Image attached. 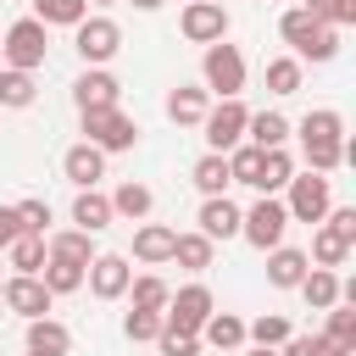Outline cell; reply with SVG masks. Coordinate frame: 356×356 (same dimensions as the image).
<instances>
[{
    "label": "cell",
    "mask_w": 356,
    "mask_h": 356,
    "mask_svg": "<svg viewBox=\"0 0 356 356\" xmlns=\"http://www.w3.org/2000/svg\"><path fill=\"white\" fill-rule=\"evenodd\" d=\"M156 345H161V356H200V334H184V328H167V323H161V334H156Z\"/></svg>",
    "instance_id": "44"
},
{
    "label": "cell",
    "mask_w": 356,
    "mask_h": 356,
    "mask_svg": "<svg viewBox=\"0 0 356 356\" xmlns=\"http://www.w3.org/2000/svg\"><path fill=\"white\" fill-rule=\"evenodd\" d=\"M245 122H250V111H245V100H239V95H234V100H217V106H206V117H200L206 150L228 156V150L245 139Z\"/></svg>",
    "instance_id": "5"
},
{
    "label": "cell",
    "mask_w": 356,
    "mask_h": 356,
    "mask_svg": "<svg viewBox=\"0 0 356 356\" xmlns=\"http://www.w3.org/2000/svg\"><path fill=\"white\" fill-rule=\"evenodd\" d=\"M200 89L217 95V100H234L245 89V56H239V44H228V39L206 44V56H200Z\"/></svg>",
    "instance_id": "2"
},
{
    "label": "cell",
    "mask_w": 356,
    "mask_h": 356,
    "mask_svg": "<svg viewBox=\"0 0 356 356\" xmlns=\"http://www.w3.org/2000/svg\"><path fill=\"white\" fill-rule=\"evenodd\" d=\"M44 256H61V261L89 267V261H95V234H83V228H61V234L44 239Z\"/></svg>",
    "instance_id": "24"
},
{
    "label": "cell",
    "mask_w": 356,
    "mask_h": 356,
    "mask_svg": "<svg viewBox=\"0 0 356 356\" xmlns=\"http://www.w3.org/2000/svg\"><path fill=\"white\" fill-rule=\"evenodd\" d=\"M323 345H328V356H356V306H345V300H334V306H328Z\"/></svg>",
    "instance_id": "18"
},
{
    "label": "cell",
    "mask_w": 356,
    "mask_h": 356,
    "mask_svg": "<svg viewBox=\"0 0 356 356\" xmlns=\"http://www.w3.org/2000/svg\"><path fill=\"white\" fill-rule=\"evenodd\" d=\"M33 17L44 28H78L89 17V0H33Z\"/></svg>",
    "instance_id": "31"
},
{
    "label": "cell",
    "mask_w": 356,
    "mask_h": 356,
    "mask_svg": "<svg viewBox=\"0 0 356 356\" xmlns=\"http://www.w3.org/2000/svg\"><path fill=\"white\" fill-rule=\"evenodd\" d=\"M50 300H56V295L44 289V278H39V273H17V278H6V289H0V306H11L22 323H28V317H44V312H50Z\"/></svg>",
    "instance_id": "11"
},
{
    "label": "cell",
    "mask_w": 356,
    "mask_h": 356,
    "mask_svg": "<svg viewBox=\"0 0 356 356\" xmlns=\"http://www.w3.org/2000/svg\"><path fill=\"white\" fill-rule=\"evenodd\" d=\"M284 228H289V211H284V200H278V195H261L250 211H239V234H245L256 250L284 245Z\"/></svg>",
    "instance_id": "6"
},
{
    "label": "cell",
    "mask_w": 356,
    "mask_h": 356,
    "mask_svg": "<svg viewBox=\"0 0 356 356\" xmlns=\"http://www.w3.org/2000/svg\"><path fill=\"white\" fill-rule=\"evenodd\" d=\"M72 228H83V234L111 228V200H106L100 189H78V200H72Z\"/></svg>",
    "instance_id": "23"
},
{
    "label": "cell",
    "mask_w": 356,
    "mask_h": 356,
    "mask_svg": "<svg viewBox=\"0 0 356 356\" xmlns=\"http://www.w3.org/2000/svg\"><path fill=\"white\" fill-rule=\"evenodd\" d=\"M178 28L189 44H217V39H228V11H222V0H189Z\"/></svg>",
    "instance_id": "10"
},
{
    "label": "cell",
    "mask_w": 356,
    "mask_h": 356,
    "mask_svg": "<svg viewBox=\"0 0 356 356\" xmlns=\"http://www.w3.org/2000/svg\"><path fill=\"white\" fill-rule=\"evenodd\" d=\"M289 117L284 111H250V122H245V139L256 145V150H278V145H289Z\"/></svg>",
    "instance_id": "20"
},
{
    "label": "cell",
    "mask_w": 356,
    "mask_h": 356,
    "mask_svg": "<svg viewBox=\"0 0 356 356\" xmlns=\"http://www.w3.org/2000/svg\"><path fill=\"white\" fill-rule=\"evenodd\" d=\"M72 350V328L56 323L50 312L44 317H28V356H67Z\"/></svg>",
    "instance_id": "15"
},
{
    "label": "cell",
    "mask_w": 356,
    "mask_h": 356,
    "mask_svg": "<svg viewBox=\"0 0 356 356\" xmlns=\"http://www.w3.org/2000/svg\"><path fill=\"white\" fill-rule=\"evenodd\" d=\"M345 256H350V239L334 234L328 222H317V234H312V267H345Z\"/></svg>",
    "instance_id": "30"
},
{
    "label": "cell",
    "mask_w": 356,
    "mask_h": 356,
    "mask_svg": "<svg viewBox=\"0 0 356 356\" xmlns=\"http://www.w3.org/2000/svg\"><path fill=\"white\" fill-rule=\"evenodd\" d=\"M295 289L306 295L312 312H328V306L339 300V273H334V267H306V278H300Z\"/></svg>",
    "instance_id": "26"
},
{
    "label": "cell",
    "mask_w": 356,
    "mask_h": 356,
    "mask_svg": "<svg viewBox=\"0 0 356 356\" xmlns=\"http://www.w3.org/2000/svg\"><path fill=\"white\" fill-rule=\"evenodd\" d=\"M206 106H211V95H206L200 83H178V89L167 95V117H172L178 128H200Z\"/></svg>",
    "instance_id": "19"
},
{
    "label": "cell",
    "mask_w": 356,
    "mask_h": 356,
    "mask_svg": "<svg viewBox=\"0 0 356 356\" xmlns=\"http://www.w3.org/2000/svg\"><path fill=\"white\" fill-rule=\"evenodd\" d=\"M289 178H295V156L278 145V150H267V156H261V189H256V195H278Z\"/></svg>",
    "instance_id": "36"
},
{
    "label": "cell",
    "mask_w": 356,
    "mask_h": 356,
    "mask_svg": "<svg viewBox=\"0 0 356 356\" xmlns=\"http://www.w3.org/2000/svg\"><path fill=\"white\" fill-rule=\"evenodd\" d=\"M261 156H267V150H256L250 139H239V145L228 150V178L245 184V189H261Z\"/></svg>",
    "instance_id": "27"
},
{
    "label": "cell",
    "mask_w": 356,
    "mask_h": 356,
    "mask_svg": "<svg viewBox=\"0 0 356 356\" xmlns=\"http://www.w3.org/2000/svg\"><path fill=\"white\" fill-rule=\"evenodd\" d=\"M189 178H195V189L200 195H222L234 178H228V156H217V150H206L195 167H189Z\"/></svg>",
    "instance_id": "29"
},
{
    "label": "cell",
    "mask_w": 356,
    "mask_h": 356,
    "mask_svg": "<svg viewBox=\"0 0 356 356\" xmlns=\"http://www.w3.org/2000/svg\"><path fill=\"white\" fill-rule=\"evenodd\" d=\"M284 189H289V200H284L289 222H323V217H328V206H334L328 172H295Z\"/></svg>",
    "instance_id": "4"
},
{
    "label": "cell",
    "mask_w": 356,
    "mask_h": 356,
    "mask_svg": "<svg viewBox=\"0 0 356 356\" xmlns=\"http://www.w3.org/2000/svg\"><path fill=\"white\" fill-rule=\"evenodd\" d=\"M289 134H300V139H345V117H339L334 106H317V111H306L300 128H289Z\"/></svg>",
    "instance_id": "33"
},
{
    "label": "cell",
    "mask_w": 356,
    "mask_h": 356,
    "mask_svg": "<svg viewBox=\"0 0 356 356\" xmlns=\"http://www.w3.org/2000/svg\"><path fill=\"white\" fill-rule=\"evenodd\" d=\"M261 256H267V284H273V289H295V284L306 278V267H312V256L295 250V245H273V250H261Z\"/></svg>",
    "instance_id": "14"
},
{
    "label": "cell",
    "mask_w": 356,
    "mask_h": 356,
    "mask_svg": "<svg viewBox=\"0 0 356 356\" xmlns=\"http://www.w3.org/2000/svg\"><path fill=\"white\" fill-rule=\"evenodd\" d=\"M78 117H83V139H89L95 150H106V156L139 145V122H134L122 106H100V111H78Z\"/></svg>",
    "instance_id": "3"
},
{
    "label": "cell",
    "mask_w": 356,
    "mask_h": 356,
    "mask_svg": "<svg viewBox=\"0 0 356 356\" xmlns=\"http://www.w3.org/2000/svg\"><path fill=\"white\" fill-rule=\"evenodd\" d=\"M300 11H312V17H323V11H328V0H300Z\"/></svg>",
    "instance_id": "48"
},
{
    "label": "cell",
    "mask_w": 356,
    "mask_h": 356,
    "mask_svg": "<svg viewBox=\"0 0 356 356\" xmlns=\"http://www.w3.org/2000/svg\"><path fill=\"white\" fill-rule=\"evenodd\" d=\"M50 56V28L39 17H17L6 33H0V67H22V72H39Z\"/></svg>",
    "instance_id": "1"
},
{
    "label": "cell",
    "mask_w": 356,
    "mask_h": 356,
    "mask_svg": "<svg viewBox=\"0 0 356 356\" xmlns=\"http://www.w3.org/2000/svg\"><path fill=\"white\" fill-rule=\"evenodd\" d=\"M317 28H323V17H312V11H300V6L278 17V33H284V44H289L295 56H300V50L312 44V33H317Z\"/></svg>",
    "instance_id": "32"
},
{
    "label": "cell",
    "mask_w": 356,
    "mask_h": 356,
    "mask_svg": "<svg viewBox=\"0 0 356 356\" xmlns=\"http://www.w3.org/2000/svg\"><path fill=\"white\" fill-rule=\"evenodd\" d=\"M211 256H217V239H206L200 228L172 239V261H178L184 273H206V267H211Z\"/></svg>",
    "instance_id": "25"
},
{
    "label": "cell",
    "mask_w": 356,
    "mask_h": 356,
    "mask_svg": "<svg viewBox=\"0 0 356 356\" xmlns=\"http://www.w3.org/2000/svg\"><path fill=\"white\" fill-rule=\"evenodd\" d=\"M289 334H295V328H289V317H278V312H261L256 323H245V345H273V350H278Z\"/></svg>",
    "instance_id": "38"
},
{
    "label": "cell",
    "mask_w": 356,
    "mask_h": 356,
    "mask_svg": "<svg viewBox=\"0 0 356 356\" xmlns=\"http://www.w3.org/2000/svg\"><path fill=\"white\" fill-rule=\"evenodd\" d=\"M172 239H178V228H167V222H139L134 256H139L145 267H161V261H172Z\"/></svg>",
    "instance_id": "17"
},
{
    "label": "cell",
    "mask_w": 356,
    "mask_h": 356,
    "mask_svg": "<svg viewBox=\"0 0 356 356\" xmlns=\"http://www.w3.org/2000/svg\"><path fill=\"white\" fill-rule=\"evenodd\" d=\"M6 256H11L17 273H39V267H44V234H17V239L6 245Z\"/></svg>",
    "instance_id": "39"
},
{
    "label": "cell",
    "mask_w": 356,
    "mask_h": 356,
    "mask_svg": "<svg viewBox=\"0 0 356 356\" xmlns=\"http://www.w3.org/2000/svg\"><path fill=\"white\" fill-rule=\"evenodd\" d=\"M167 284L156 278V273H139V278H128V300L139 306V312H167Z\"/></svg>",
    "instance_id": "37"
},
{
    "label": "cell",
    "mask_w": 356,
    "mask_h": 356,
    "mask_svg": "<svg viewBox=\"0 0 356 356\" xmlns=\"http://www.w3.org/2000/svg\"><path fill=\"white\" fill-rule=\"evenodd\" d=\"M72 100H78V111L122 106V83H117L106 67H83V72H78V83H72Z\"/></svg>",
    "instance_id": "12"
},
{
    "label": "cell",
    "mask_w": 356,
    "mask_h": 356,
    "mask_svg": "<svg viewBox=\"0 0 356 356\" xmlns=\"http://www.w3.org/2000/svg\"><path fill=\"white\" fill-rule=\"evenodd\" d=\"M0 289H6V284H0Z\"/></svg>",
    "instance_id": "52"
},
{
    "label": "cell",
    "mask_w": 356,
    "mask_h": 356,
    "mask_svg": "<svg viewBox=\"0 0 356 356\" xmlns=\"http://www.w3.org/2000/svg\"><path fill=\"white\" fill-rule=\"evenodd\" d=\"M89 6H111V0H89Z\"/></svg>",
    "instance_id": "51"
},
{
    "label": "cell",
    "mask_w": 356,
    "mask_h": 356,
    "mask_svg": "<svg viewBox=\"0 0 356 356\" xmlns=\"http://www.w3.org/2000/svg\"><path fill=\"white\" fill-rule=\"evenodd\" d=\"M195 222H200V234H206V239H234V234H239V206H234L228 195H206Z\"/></svg>",
    "instance_id": "16"
},
{
    "label": "cell",
    "mask_w": 356,
    "mask_h": 356,
    "mask_svg": "<svg viewBox=\"0 0 356 356\" xmlns=\"http://www.w3.org/2000/svg\"><path fill=\"white\" fill-rule=\"evenodd\" d=\"M278 356H328V345H323V334H289L278 345Z\"/></svg>",
    "instance_id": "45"
},
{
    "label": "cell",
    "mask_w": 356,
    "mask_h": 356,
    "mask_svg": "<svg viewBox=\"0 0 356 356\" xmlns=\"http://www.w3.org/2000/svg\"><path fill=\"white\" fill-rule=\"evenodd\" d=\"M61 172H67V184H78V189H95V184L106 178V150H95L89 139H78V145H67Z\"/></svg>",
    "instance_id": "13"
},
{
    "label": "cell",
    "mask_w": 356,
    "mask_h": 356,
    "mask_svg": "<svg viewBox=\"0 0 356 356\" xmlns=\"http://www.w3.org/2000/svg\"><path fill=\"white\" fill-rule=\"evenodd\" d=\"M39 278H44L50 295H72V289H83V267H78V261H61V256H44Z\"/></svg>",
    "instance_id": "34"
},
{
    "label": "cell",
    "mask_w": 356,
    "mask_h": 356,
    "mask_svg": "<svg viewBox=\"0 0 356 356\" xmlns=\"http://www.w3.org/2000/svg\"><path fill=\"white\" fill-rule=\"evenodd\" d=\"M134 6H139V11H156V6H161V0H134Z\"/></svg>",
    "instance_id": "50"
},
{
    "label": "cell",
    "mask_w": 356,
    "mask_h": 356,
    "mask_svg": "<svg viewBox=\"0 0 356 356\" xmlns=\"http://www.w3.org/2000/svg\"><path fill=\"white\" fill-rule=\"evenodd\" d=\"M17 222H22V234H50V200H17Z\"/></svg>",
    "instance_id": "43"
},
{
    "label": "cell",
    "mask_w": 356,
    "mask_h": 356,
    "mask_svg": "<svg viewBox=\"0 0 356 356\" xmlns=\"http://www.w3.org/2000/svg\"><path fill=\"white\" fill-rule=\"evenodd\" d=\"M300 78H306V72H300L295 56H273V61H267V89H273V95H295Z\"/></svg>",
    "instance_id": "40"
},
{
    "label": "cell",
    "mask_w": 356,
    "mask_h": 356,
    "mask_svg": "<svg viewBox=\"0 0 356 356\" xmlns=\"http://www.w3.org/2000/svg\"><path fill=\"white\" fill-rule=\"evenodd\" d=\"M122 334H128V345H150V339L161 334V312H139V306H134V312L122 317Z\"/></svg>",
    "instance_id": "41"
},
{
    "label": "cell",
    "mask_w": 356,
    "mask_h": 356,
    "mask_svg": "<svg viewBox=\"0 0 356 356\" xmlns=\"http://www.w3.org/2000/svg\"><path fill=\"white\" fill-rule=\"evenodd\" d=\"M72 44H78L83 67H106V61L122 50V28H117L111 17H83V22L72 28Z\"/></svg>",
    "instance_id": "7"
},
{
    "label": "cell",
    "mask_w": 356,
    "mask_h": 356,
    "mask_svg": "<svg viewBox=\"0 0 356 356\" xmlns=\"http://www.w3.org/2000/svg\"><path fill=\"white\" fill-rule=\"evenodd\" d=\"M245 356H278V350H273V345H250Z\"/></svg>",
    "instance_id": "49"
},
{
    "label": "cell",
    "mask_w": 356,
    "mask_h": 356,
    "mask_svg": "<svg viewBox=\"0 0 356 356\" xmlns=\"http://www.w3.org/2000/svg\"><path fill=\"white\" fill-rule=\"evenodd\" d=\"M128 278H134V267L117 250H95V261L83 267V284H89L95 300H122L128 295Z\"/></svg>",
    "instance_id": "9"
},
{
    "label": "cell",
    "mask_w": 356,
    "mask_h": 356,
    "mask_svg": "<svg viewBox=\"0 0 356 356\" xmlns=\"http://www.w3.org/2000/svg\"><path fill=\"white\" fill-rule=\"evenodd\" d=\"M300 156H306V172H334L345 161V139H300Z\"/></svg>",
    "instance_id": "35"
},
{
    "label": "cell",
    "mask_w": 356,
    "mask_h": 356,
    "mask_svg": "<svg viewBox=\"0 0 356 356\" xmlns=\"http://www.w3.org/2000/svg\"><path fill=\"white\" fill-rule=\"evenodd\" d=\"M106 200H111V217H128V222H145V217H150V206H156L150 184H134V178H128V184H117Z\"/></svg>",
    "instance_id": "22"
},
{
    "label": "cell",
    "mask_w": 356,
    "mask_h": 356,
    "mask_svg": "<svg viewBox=\"0 0 356 356\" xmlns=\"http://www.w3.org/2000/svg\"><path fill=\"white\" fill-rule=\"evenodd\" d=\"M33 95H39L33 72H22V67H0V106H6V111H22V106H33Z\"/></svg>",
    "instance_id": "28"
},
{
    "label": "cell",
    "mask_w": 356,
    "mask_h": 356,
    "mask_svg": "<svg viewBox=\"0 0 356 356\" xmlns=\"http://www.w3.org/2000/svg\"><path fill=\"white\" fill-rule=\"evenodd\" d=\"M17 234H22V222H17V206H0V250H6Z\"/></svg>",
    "instance_id": "47"
},
{
    "label": "cell",
    "mask_w": 356,
    "mask_h": 356,
    "mask_svg": "<svg viewBox=\"0 0 356 356\" xmlns=\"http://www.w3.org/2000/svg\"><path fill=\"white\" fill-rule=\"evenodd\" d=\"M211 312H217L211 289H206V284H184V289H172V295H167L161 323H167V328H184V334H200V323H206Z\"/></svg>",
    "instance_id": "8"
},
{
    "label": "cell",
    "mask_w": 356,
    "mask_h": 356,
    "mask_svg": "<svg viewBox=\"0 0 356 356\" xmlns=\"http://www.w3.org/2000/svg\"><path fill=\"white\" fill-rule=\"evenodd\" d=\"M323 22H328V28H350V22H356V0H328Z\"/></svg>",
    "instance_id": "46"
},
{
    "label": "cell",
    "mask_w": 356,
    "mask_h": 356,
    "mask_svg": "<svg viewBox=\"0 0 356 356\" xmlns=\"http://www.w3.org/2000/svg\"><path fill=\"white\" fill-rule=\"evenodd\" d=\"M200 345H211V350H245V317L211 312V317L200 323Z\"/></svg>",
    "instance_id": "21"
},
{
    "label": "cell",
    "mask_w": 356,
    "mask_h": 356,
    "mask_svg": "<svg viewBox=\"0 0 356 356\" xmlns=\"http://www.w3.org/2000/svg\"><path fill=\"white\" fill-rule=\"evenodd\" d=\"M334 56H339V28H328V22H323V28L312 33V44H306L295 61H334Z\"/></svg>",
    "instance_id": "42"
}]
</instances>
